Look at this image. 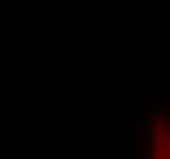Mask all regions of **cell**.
Returning a JSON list of instances; mask_svg holds the SVG:
<instances>
[{"mask_svg":"<svg viewBox=\"0 0 170 159\" xmlns=\"http://www.w3.org/2000/svg\"><path fill=\"white\" fill-rule=\"evenodd\" d=\"M146 158H147V159H149V158H150V153H147V155H146Z\"/></svg>","mask_w":170,"mask_h":159,"instance_id":"3","label":"cell"},{"mask_svg":"<svg viewBox=\"0 0 170 159\" xmlns=\"http://www.w3.org/2000/svg\"><path fill=\"white\" fill-rule=\"evenodd\" d=\"M160 147H162L160 137H159V135H154V136H153V148H154V149H159Z\"/></svg>","mask_w":170,"mask_h":159,"instance_id":"1","label":"cell"},{"mask_svg":"<svg viewBox=\"0 0 170 159\" xmlns=\"http://www.w3.org/2000/svg\"><path fill=\"white\" fill-rule=\"evenodd\" d=\"M138 124H140V130H141V131H144V130H146V125H144V121L142 120V119L140 120Z\"/></svg>","mask_w":170,"mask_h":159,"instance_id":"2","label":"cell"}]
</instances>
